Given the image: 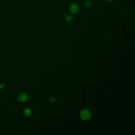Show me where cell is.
I'll use <instances>...</instances> for the list:
<instances>
[{
	"label": "cell",
	"mask_w": 135,
	"mask_h": 135,
	"mask_svg": "<svg viewBox=\"0 0 135 135\" xmlns=\"http://www.w3.org/2000/svg\"><path fill=\"white\" fill-rule=\"evenodd\" d=\"M72 19V17L70 15H67L66 17V20L67 21V22H70V21H71Z\"/></svg>",
	"instance_id": "6"
},
{
	"label": "cell",
	"mask_w": 135,
	"mask_h": 135,
	"mask_svg": "<svg viewBox=\"0 0 135 135\" xmlns=\"http://www.w3.org/2000/svg\"><path fill=\"white\" fill-rule=\"evenodd\" d=\"M85 5L87 7H89L91 6V5H92V2L91 1H86V3H85Z\"/></svg>",
	"instance_id": "5"
},
{
	"label": "cell",
	"mask_w": 135,
	"mask_h": 135,
	"mask_svg": "<svg viewBox=\"0 0 135 135\" xmlns=\"http://www.w3.org/2000/svg\"><path fill=\"white\" fill-rule=\"evenodd\" d=\"M80 116L82 119L87 120L90 119L91 117V113L88 109H83L81 111Z\"/></svg>",
	"instance_id": "1"
},
{
	"label": "cell",
	"mask_w": 135,
	"mask_h": 135,
	"mask_svg": "<svg viewBox=\"0 0 135 135\" xmlns=\"http://www.w3.org/2000/svg\"><path fill=\"white\" fill-rule=\"evenodd\" d=\"M70 11L72 14H76L79 11V6L76 3H73L70 5Z\"/></svg>",
	"instance_id": "2"
},
{
	"label": "cell",
	"mask_w": 135,
	"mask_h": 135,
	"mask_svg": "<svg viewBox=\"0 0 135 135\" xmlns=\"http://www.w3.org/2000/svg\"><path fill=\"white\" fill-rule=\"evenodd\" d=\"M28 99V95L25 93H22L18 97V100L20 102H25Z\"/></svg>",
	"instance_id": "3"
},
{
	"label": "cell",
	"mask_w": 135,
	"mask_h": 135,
	"mask_svg": "<svg viewBox=\"0 0 135 135\" xmlns=\"http://www.w3.org/2000/svg\"><path fill=\"white\" fill-rule=\"evenodd\" d=\"M108 1H109V2H111V1H112L113 0H107Z\"/></svg>",
	"instance_id": "8"
},
{
	"label": "cell",
	"mask_w": 135,
	"mask_h": 135,
	"mask_svg": "<svg viewBox=\"0 0 135 135\" xmlns=\"http://www.w3.org/2000/svg\"><path fill=\"white\" fill-rule=\"evenodd\" d=\"M24 113L26 116H28V117H29V116H31V110H30V109L27 108H25V109H24Z\"/></svg>",
	"instance_id": "4"
},
{
	"label": "cell",
	"mask_w": 135,
	"mask_h": 135,
	"mask_svg": "<svg viewBox=\"0 0 135 135\" xmlns=\"http://www.w3.org/2000/svg\"><path fill=\"white\" fill-rule=\"evenodd\" d=\"M50 100H51V101H52V102H55V99L53 98V97H51V98H50Z\"/></svg>",
	"instance_id": "7"
}]
</instances>
